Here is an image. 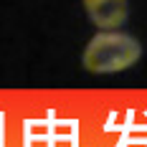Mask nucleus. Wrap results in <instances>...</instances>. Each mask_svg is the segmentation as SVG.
<instances>
[{"label":"nucleus","instance_id":"f03ea898","mask_svg":"<svg viewBox=\"0 0 147 147\" xmlns=\"http://www.w3.org/2000/svg\"><path fill=\"white\" fill-rule=\"evenodd\" d=\"M84 10L99 30H117L127 20V0H84Z\"/></svg>","mask_w":147,"mask_h":147},{"label":"nucleus","instance_id":"f257e3e1","mask_svg":"<svg viewBox=\"0 0 147 147\" xmlns=\"http://www.w3.org/2000/svg\"><path fill=\"white\" fill-rule=\"evenodd\" d=\"M142 56V46L134 36L119 30H99L84 48L81 63L91 74H117L134 66Z\"/></svg>","mask_w":147,"mask_h":147}]
</instances>
